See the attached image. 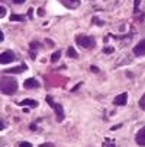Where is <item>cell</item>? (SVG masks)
Instances as JSON below:
<instances>
[{"label": "cell", "mask_w": 145, "mask_h": 147, "mask_svg": "<svg viewBox=\"0 0 145 147\" xmlns=\"http://www.w3.org/2000/svg\"><path fill=\"white\" fill-rule=\"evenodd\" d=\"M0 90L5 95H15L17 90V82L10 77H2V80H0Z\"/></svg>", "instance_id": "1"}, {"label": "cell", "mask_w": 145, "mask_h": 147, "mask_svg": "<svg viewBox=\"0 0 145 147\" xmlns=\"http://www.w3.org/2000/svg\"><path fill=\"white\" fill-rule=\"evenodd\" d=\"M76 42L78 47L81 48H94L96 47V41L93 36H89V35H78L76 38Z\"/></svg>", "instance_id": "2"}, {"label": "cell", "mask_w": 145, "mask_h": 147, "mask_svg": "<svg viewBox=\"0 0 145 147\" xmlns=\"http://www.w3.org/2000/svg\"><path fill=\"white\" fill-rule=\"evenodd\" d=\"M134 55L135 57H144L145 55V38L141 39L139 42L134 47Z\"/></svg>", "instance_id": "3"}, {"label": "cell", "mask_w": 145, "mask_h": 147, "mask_svg": "<svg viewBox=\"0 0 145 147\" xmlns=\"http://www.w3.org/2000/svg\"><path fill=\"white\" fill-rule=\"evenodd\" d=\"M13 60H15L13 51H3L0 54V63H2V64H7V63H12Z\"/></svg>", "instance_id": "4"}, {"label": "cell", "mask_w": 145, "mask_h": 147, "mask_svg": "<svg viewBox=\"0 0 145 147\" xmlns=\"http://www.w3.org/2000/svg\"><path fill=\"white\" fill-rule=\"evenodd\" d=\"M135 141H136V144L145 147V125L138 130V133H136V136H135Z\"/></svg>", "instance_id": "5"}, {"label": "cell", "mask_w": 145, "mask_h": 147, "mask_svg": "<svg viewBox=\"0 0 145 147\" xmlns=\"http://www.w3.org/2000/svg\"><path fill=\"white\" fill-rule=\"evenodd\" d=\"M52 108H54V111H55V115H57V121L58 122H61V121H64V109H63V107H61L59 103H54L52 105Z\"/></svg>", "instance_id": "6"}, {"label": "cell", "mask_w": 145, "mask_h": 147, "mask_svg": "<svg viewBox=\"0 0 145 147\" xmlns=\"http://www.w3.org/2000/svg\"><path fill=\"white\" fill-rule=\"evenodd\" d=\"M126 102H128V93H120L113 99V103L116 107H123V105H126Z\"/></svg>", "instance_id": "7"}, {"label": "cell", "mask_w": 145, "mask_h": 147, "mask_svg": "<svg viewBox=\"0 0 145 147\" xmlns=\"http://www.w3.org/2000/svg\"><path fill=\"white\" fill-rule=\"evenodd\" d=\"M23 86H25L26 89H36V88H39V82H38L35 77H31V79H26V80H25Z\"/></svg>", "instance_id": "8"}, {"label": "cell", "mask_w": 145, "mask_h": 147, "mask_svg": "<svg viewBox=\"0 0 145 147\" xmlns=\"http://www.w3.org/2000/svg\"><path fill=\"white\" fill-rule=\"evenodd\" d=\"M20 107H31V108H36L38 107V100H33V99H23V100H20L19 102Z\"/></svg>", "instance_id": "9"}, {"label": "cell", "mask_w": 145, "mask_h": 147, "mask_svg": "<svg viewBox=\"0 0 145 147\" xmlns=\"http://www.w3.org/2000/svg\"><path fill=\"white\" fill-rule=\"evenodd\" d=\"M26 69H28V66H26V64H22V66H19V67L7 69V70H5V73H23Z\"/></svg>", "instance_id": "10"}, {"label": "cell", "mask_w": 145, "mask_h": 147, "mask_svg": "<svg viewBox=\"0 0 145 147\" xmlns=\"http://www.w3.org/2000/svg\"><path fill=\"white\" fill-rule=\"evenodd\" d=\"M67 55L70 57V58H77L78 57V54H77V51L73 48V47H70L68 50H67Z\"/></svg>", "instance_id": "11"}, {"label": "cell", "mask_w": 145, "mask_h": 147, "mask_svg": "<svg viewBox=\"0 0 145 147\" xmlns=\"http://www.w3.org/2000/svg\"><path fill=\"white\" fill-rule=\"evenodd\" d=\"M59 58H61V51H54L52 55H51V61L52 63H57Z\"/></svg>", "instance_id": "12"}, {"label": "cell", "mask_w": 145, "mask_h": 147, "mask_svg": "<svg viewBox=\"0 0 145 147\" xmlns=\"http://www.w3.org/2000/svg\"><path fill=\"white\" fill-rule=\"evenodd\" d=\"M25 18L22 16V15H12L10 16V20H17V22H22Z\"/></svg>", "instance_id": "13"}, {"label": "cell", "mask_w": 145, "mask_h": 147, "mask_svg": "<svg viewBox=\"0 0 145 147\" xmlns=\"http://www.w3.org/2000/svg\"><path fill=\"white\" fill-rule=\"evenodd\" d=\"M138 103H139V108H141L142 111H145V93L142 95V98L139 99V102H138Z\"/></svg>", "instance_id": "14"}, {"label": "cell", "mask_w": 145, "mask_h": 147, "mask_svg": "<svg viewBox=\"0 0 145 147\" xmlns=\"http://www.w3.org/2000/svg\"><path fill=\"white\" fill-rule=\"evenodd\" d=\"M115 50H113V47H105V48H103V53H105V54H112Z\"/></svg>", "instance_id": "15"}, {"label": "cell", "mask_w": 145, "mask_h": 147, "mask_svg": "<svg viewBox=\"0 0 145 147\" xmlns=\"http://www.w3.org/2000/svg\"><path fill=\"white\" fill-rule=\"evenodd\" d=\"M5 15H6V7L0 6V18H5Z\"/></svg>", "instance_id": "16"}, {"label": "cell", "mask_w": 145, "mask_h": 147, "mask_svg": "<svg viewBox=\"0 0 145 147\" xmlns=\"http://www.w3.org/2000/svg\"><path fill=\"white\" fill-rule=\"evenodd\" d=\"M139 5H141V0H135V6H134V12H135V13L138 12V7H139Z\"/></svg>", "instance_id": "17"}, {"label": "cell", "mask_w": 145, "mask_h": 147, "mask_svg": "<svg viewBox=\"0 0 145 147\" xmlns=\"http://www.w3.org/2000/svg\"><path fill=\"white\" fill-rule=\"evenodd\" d=\"M103 147H115V144H113L112 141L106 140V141H105V144H103Z\"/></svg>", "instance_id": "18"}, {"label": "cell", "mask_w": 145, "mask_h": 147, "mask_svg": "<svg viewBox=\"0 0 145 147\" xmlns=\"http://www.w3.org/2000/svg\"><path fill=\"white\" fill-rule=\"evenodd\" d=\"M39 45H41V44L36 42V41H32V42H31V48H32V50H33V48H38Z\"/></svg>", "instance_id": "19"}, {"label": "cell", "mask_w": 145, "mask_h": 147, "mask_svg": "<svg viewBox=\"0 0 145 147\" xmlns=\"http://www.w3.org/2000/svg\"><path fill=\"white\" fill-rule=\"evenodd\" d=\"M19 147H32V144L28 143V141H23V143H20V144H19Z\"/></svg>", "instance_id": "20"}, {"label": "cell", "mask_w": 145, "mask_h": 147, "mask_svg": "<svg viewBox=\"0 0 145 147\" xmlns=\"http://www.w3.org/2000/svg\"><path fill=\"white\" fill-rule=\"evenodd\" d=\"M93 22H94V24H97V25H100V26L103 25V22H102V20H99L97 18H93Z\"/></svg>", "instance_id": "21"}, {"label": "cell", "mask_w": 145, "mask_h": 147, "mask_svg": "<svg viewBox=\"0 0 145 147\" xmlns=\"http://www.w3.org/2000/svg\"><path fill=\"white\" fill-rule=\"evenodd\" d=\"M90 70H92L93 73H99V71H100V70H99V67H96V66H92V67H90Z\"/></svg>", "instance_id": "22"}, {"label": "cell", "mask_w": 145, "mask_h": 147, "mask_svg": "<svg viewBox=\"0 0 145 147\" xmlns=\"http://www.w3.org/2000/svg\"><path fill=\"white\" fill-rule=\"evenodd\" d=\"M31 58H33V60H35V58H36V53H35V51H33V50H32V51H31Z\"/></svg>", "instance_id": "23"}, {"label": "cell", "mask_w": 145, "mask_h": 147, "mask_svg": "<svg viewBox=\"0 0 145 147\" xmlns=\"http://www.w3.org/2000/svg\"><path fill=\"white\" fill-rule=\"evenodd\" d=\"M25 0H13V3H16V5H20V3H23Z\"/></svg>", "instance_id": "24"}, {"label": "cell", "mask_w": 145, "mask_h": 147, "mask_svg": "<svg viewBox=\"0 0 145 147\" xmlns=\"http://www.w3.org/2000/svg\"><path fill=\"white\" fill-rule=\"evenodd\" d=\"M39 147H52V144H49V143H45V144H42V146H39Z\"/></svg>", "instance_id": "25"}, {"label": "cell", "mask_w": 145, "mask_h": 147, "mask_svg": "<svg viewBox=\"0 0 145 147\" xmlns=\"http://www.w3.org/2000/svg\"><path fill=\"white\" fill-rule=\"evenodd\" d=\"M80 86H83V83H78V85H76V86H74V89H73V90H77V89H78V88H80Z\"/></svg>", "instance_id": "26"}, {"label": "cell", "mask_w": 145, "mask_h": 147, "mask_svg": "<svg viewBox=\"0 0 145 147\" xmlns=\"http://www.w3.org/2000/svg\"><path fill=\"white\" fill-rule=\"evenodd\" d=\"M3 39H5V34L0 32V41H3Z\"/></svg>", "instance_id": "27"}, {"label": "cell", "mask_w": 145, "mask_h": 147, "mask_svg": "<svg viewBox=\"0 0 145 147\" xmlns=\"http://www.w3.org/2000/svg\"><path fill=\"white\" fill-rule=\"evenodd\" d=\"M38 13H39L41 16H42V15H44V9H39V10H38Z\"/></svg>", "instance_id": "28"}, {"label": "cell", "mask_w": 145, "mask_h": 147, "mask_svg": "<svg viewBox=\"0 0 145 147\" xmlns=\"http://www.w3.org/2000/svg\"><path fill=\"white\" fill-rule=\"evenodd\" d=\"M31 130H36V125L35 124H31Z\"/></svg>", "instance_id": "29"}, {"label": "cell", "mask_w": 145, "mask_h": 147, "mask_svg": "<svg viewBox=\"0 0 145 147\" xmlns=\"http://www.w3.org/2000/svg\"><path fill=\"white\" fill-rule=\"evenodd\" d=\"M70 2H73V3H76V5H77V3L80 2V0H70Z\"/></svg>", "instance_id": "30"}]
</instances>
